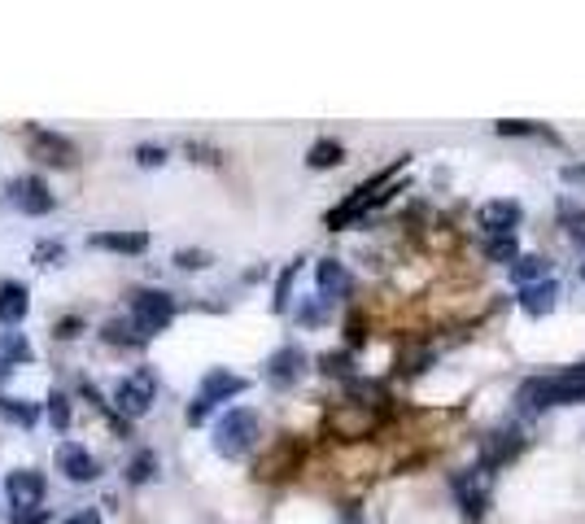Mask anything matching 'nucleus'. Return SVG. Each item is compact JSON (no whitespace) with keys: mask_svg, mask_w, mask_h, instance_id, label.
Wrapping results in <instances>:
<instances>
[{"mask_svg":"<svg viewBox=\"0 0 585 524\" xmlns=\"http://www.w3.org/2000/svg\"><path fill=\"white\" fill-rule=\"evenodd\" d=\"M136 162H141V166H162L166 153H162L158 144H141V149H136Z\"/></svg>","mask_w":585,"mask_h":524,"instance_id":"29","label":"nucleus"},{"mask_svg":"<svg viewBox=\"0 0 585 524\" xmlns=\"http://www.w3.org/2000/svg\"><path fill=\"white\" fill-rule=\"evenodd\" d=\"M236 393H245V381H241V376H232V372L214 367V372H210V376L202 381V393H197V403H193V411H188V420L202 424L210 406H219L223 398H236Z\"/></svg>","mask_w":585,"mask_h":524,"instance_id":"5","label":"nucleus"},{"mask_svg":"<svg viewBox=\"0 0 585 524\" xmlns=\"http://www.w3.org/2000/svg\"><path fill=\"white\" fill-rule=\"evenodd\" d=\"M101 337H105V341H114V345H136V341H141L136 323H127V320H110L101 328Z\"/></svg>","mask_w":585,"mask_h":524,"instance_id":"22","label":"nucleus"},{"mask_svg":"<svg viewBox=\"0 0 585 524\" xmlns=\"http://www.w3.org/2000/svg\"><path fill=\"white\" fill-rule=\"evenodd\" d=\"M153 472H158V455H153V450H141V455L127 464V481H136V485L153 481Z\"/></svg>","mask_w":585,"mask_h":524,"instance_id":"20","label":"nucleus"},{"mask_svg":"<svg viewBox=\"0 0 585 524\" xmlns=\"http://www.w3.org/2000/svg\"><path fill=\"white\" fill-rule=\"evenodd\" d=\"M44 520H48L44 507H18V511H14V524H44Z\"/></svg>","mask_w":585,"mask_h":524,"instance_id":"28","label":"nucleus"},{"mask_svg":"<svg viewBox=\"0 0 585 524\" xmlns=\"http://www.w3.org/2000/svg\"><path fill=\"white\" fill-rule=\"evenodd\" d=\"M581 280H585V262H581Z\"/></svg>","mask_w":585,"mask_h":524,"instance_id":"33","label":"nucleus"},{"mask_svg":"<svg viewBox=\"0 0 585 524\" xmlns=\"http://www.w3.org/2000/svg\"><path fill=\"white\" fill-rule=\"evenodd\" d=\"M31 153L48 166H70L75 162V144L66 141V136H53V131H36L31 136Z\"/></svg>","mask_w":585,"mask_h":524,"instance_id":"13","label":"nucleus"},{"mask_svg":"<svg viewBox=\"0 0 585 524\" xmlns=\"http://www.w3.org/2000/svg\"><path fill=\"white\" fill-rule=\"evenodd\" d=\"M302 376H306V354L298 345H284V350H276V354L266 359V381L280 384V389L298 384Z\"/></svg>","mask_w":585,"mask_h":524,"instance_id":"7","label":"nucleus"},{"mask_svg":"<svg viewBox=\"0 0 585 524\" xmlns=\"http://www.w3.org/2000/svg\"><path fill=\"white\" fill-rule=\"evenodd\" d=\"M5 376H9V363H5V359H0V381H5Z\"/></svg>","mask_w":585,"mask_h":524,"instance_id":"32","label":"nucleus"},{"mask_svg":"<svg viewBox=\"0 0 585 524\" xmlns=\"http://www.w3.org/2000/svg\"><path fill=\"white\" fill-rule=\"evenodd\" d=\"M26 288H22L18 280H5L0 284V323L5 328H14V323H22L26 320Z\"/></svg>","mask_w":585,"mask_h":524,"instance_id":"16","label":"nucleus"},{"mask_svg":"<svg viewBox=\"0 0 585 524\" xmlns=\"http://www.w3.org/2000/svg\"><path fill=\"white\" fill-rule=\"evenodd\" d=\"M5 354H9V359H26L31 350H26V341H22L18 332H5V337H0V359H5Z\"/></svg>","mask_w":585,"mask_h":524,"instance_id":"25","label":"nucleus"},{"mask_svg":"<svg viewBox=\"0 0 585 524\" xmlns=\"http://www.w3.org/2000/svg\"><path fill=\"white\" fill-rule=\"evenodd\" d=\"M61 524H101V516H97V511H83V516H75V520H61Z\"/></svg>","mask_w":585,"mask_h":524,"instance_id":"31","label":"nucleus"},{"mask_svg":"<svg viewBox=\"0 0 585 524\" xmlns=\"http://www.w3.org/2000/svg\"><path fill=\"white\" fill-rule=\"evenodd\" d=\"M92 249H114V254H144L149 249V236L144 232H97L88 236Z\"/></svg>","mask_w":585,"mask_h":524,"instance_id":"14","label":"nucleus"},{"mask_svg":"<svg viewBox=\"0 0 585 524\" xmlns=\"http://www.w3.org/2000/svg\"><path fill=\"white\" fill-rule=\"evenodd\" d=\"M555 298H559V288H555V280L525 284V288H520V306H525V315H538V320L555 310Z\"/></svg>","mask_w":585,"mask_h":524,"instance_id":"17","label":"nucleus"},{"mask_svg":"<svg viewBox=\"0 0 585 524\" xmlns=\"http://www.w3.org/2000/svg\"><path fill=\"white\" fill-rule=\"evenodd\" d=\"M489 477L485 467H472L467 477H454V498H459V511H464L467 524H481L485 511H489Z\"/></svg>","mask_w":585,"mask_h":524,"instance_id":"4","label":"nucleus"},{"mask_svg":"<svg viewBox=\"0 0 585 524\" xmlns=\"http://www.w3.org/2000/svg\"><path fill=\"white\" fill-rule=\"evenodd\" d=\"M319 293H323V302H332V298H350V271H345L337 258H323L319 262Z\"/></svg>","mask_w":585,"mask_h":524,"instance_id":"15","label":"nucleus"},{"mask_svg":"<svg viewBox=\"0 0 585 524\" xmlns=\"http://www.w3.org/2000/svg\"><path fill=\"white\" fill-rule=\"evenodd\" d=\"M14 202L26 215H48L53 210V193H48V183L40 175H22V180H14Z\"/></svg>","mask_w":585,"mask_h":524,"instance_id":"11","label":"nucleus"},{"mask_svg":"<svg viewBox=\"0 0 585 524\" xmlns=\"http://www.w3.org/2000/svg\"><path fill=\"white\" fill-rule=\"evenodd\" d=\"M520 411H550V406H572L585 403V363L572 367V372H559V376H533V381L520 384L516 393Z\"/></svg>","mask_w":585,"mask_h":524,"instance_id":"1","label":"nucleus"},{"mask_svg":"<svg viewBox=\"0 0 585 524\" xmlns=\"http://www.w3.org/2000/svg\"><path fill=\"white\" fill-rule=\"evenodd\" d=\"M5 494H9V503L14 507H36L44 498V477L40 472L18 467V472H9V477H5Z\"/></svg>","mask_w":585,"mask_h":524,"instance_id":"10","label":"nucleus"},{"mask_svg":"<svg viewBox=\"0 0 585 524\" xmlns=\"http://www.w3.org/2000/svg\"><path fill=\"white\" fill-rule=\"evenodd\" d=\"M0 415H9V420L31 428V424H40V406L26 403V398H0Z\"/></svg>","mask_w":585,"mask_h":524,"instance_id":"19","label":"nucleus"},{"mask_svg":"<svg viewBox=\"0 0 585 524\" xmlns=\"http://www.w3.org/2000/svg\"><path fill=\"white\" fill-rule=\"evenodd\" d=\"M520 433H516V428H498V433H489V437H485V472H489V467H498V464H511V459H516V455H520Z\"/></svg>","mask_w":585,"mask_h":524,"instance_id":"12","label":"nucleus"},{"mask_svg":"<svg viewBox=\"0 0 585 524\" xmlns=\"http://www.w3.org/2000/svg\"><path fill=\"white\" fill-rule=\"evenodd\" d=\"M175 262H180L183 271H197V267H205V262H210V254H202V249H180V254H175Z\"/></svg>","mask_w":585,"mask_h":524,"instance_id":"26","label":"nucleus"},{"mask_svg":"<svg viewBox=\"0 0 585 524\" xmlns=\"http://www.w3.org/2000/svg\"><path fill=\"white\" fill-rule=\"evenodd\" d=\"M171 320H175V298H171V293H162V288H141V293H131V323H136L141 337L162 332Z\"/></svg>","mask_w":585,"mask_h":524,"instance_id":"3","label":"nucleus"},{"mask_svg":"<svg viewBox=\"0 0 585 524\" xmlns=\"http://www.w3.org/2000/svg\"><path fill=\"white\" fill-rule=\"evenodd\" d=\"M57 467L70 477V481H79V485L83 481H97V472H101V467H97V459H92L79 442H61L57 445Z\"/></svg>","mask_w":585,"mask_h":524,"instance_id":"9","label":"nucleus"},{"mask_svg":"<svg viewBox=\"0 0 585 524\" xmlns=\"http://www.w3.org/2000/svg\"><path fill=\"white\" fill-rule=\"evenodd\" d=\"M48 420H53V428H57V433H66V428H70V398H66L61 389H53V393H48Z\"/></svg>","mask_w":585,"mask_h":524,"instance_id":"23","label":"nucleus"},{"mask_svg":"<svg viewBox=\"0 0 585 524\" xmlns=\"http://www.w3.org/2000/svg\"><path fill=\"white\" fill-rule=\"evenodd\" d=\"M550 276V258H542V254H533V258H520V262H511V280L520 284H538Z\"/></svg>","mask_w":585,"mask_h":524,"instance_id":"18","label":"nucleus"},{"mask_svg":"<svg viewBox=\"0 0 585 524\" xmlns=\"http://www.w3.org/2000/svg\"><path fill=\"white\" fill-rule=\"evenodd\" d=\"M153 393H158L153 372H136V376H127V381L114 389V406H119L127 420H141L144 411L153 406Z\"/></svg>","mask_w":585,"mask_h":524,"instance_id":"6","label":"nucleus"},{"mask_svg":"<svg viewBox=\"0 0 585 524\" xmlns=\"http://www.w3.org/2000/svg\"><path fill=\"white\" fill-rule=\"evenodd\" d=\"M319 363L328 376H350V359H345V354H323Z\"/></svg>","mask_w":585,"mask_h":524,"instance_id":"27","label":"nucleus"},{"mask_svg":"<svg viewBox=\"0 0 585 524\" xmlns=\"http://www.w3.org/2000/svg\"><path fill=\"white\" fill-rule=\"evenodd\" d=\"M79 332V320H61L57 323V337H75Z\"/></svg>","mask_w":585,"mask_h":524,"instance_id":"30","label":"nucleus"},{"mask_svg":"<svg viewBox=\"0 0 585 524\" xmlns=\"http://www.w3.org/2000/svg\"><path fill=\"white\" fill-rule=\"evenodd\" d=\"M254 442H258V415L245 411V406L227 411V415L214 424V450H219L223 459H245V455L254 450Z\"/></svg>","mask_w":585,"mask_h":524,"instance_id":"2","label":"nucleus"},{"mask_svg":"<svg viewBox=\"0 0 585 524\" xmlns=\"http://www.w3.org/2000/svg\"><path fill=\"white\" fill-rule=\"evenodd\" d=\"M476 223L485 227V236H511L516 232V223H520V202H489L481 205V215H476Z\"/></svg>","mask_w":585,"mask_h":524,"instance_id":"8","label":"nucleus"},{"mask_svg":"<svg viewBox=\"0 0 585 524\" xmlns=\"http://www.w3.org/2000/svg\"><path fill=\"white\" fill-rule=\"evenodd\" d=\"M341 158H345V149L337 141H319L315 149H310V158H306V162H310L315 171H323V166H337Z\"/></svg>","mask_w":585,"mask_h":524,"instance_id":"21","label":"nucleus"},{"mask_svg":"<svg viewBox=\"0 0 585 524\" xmlns=\"http://www.w3.org/2000/svg\"><path fill=\"white\" fill-rule=\"evenodd\" d=\"M485 258L489 262H511L516 258V236H485Z\"/></svg>","mask_w":585,"mask_h":524,"instance_id":"24","label":"nucleus"}]
</instances>
